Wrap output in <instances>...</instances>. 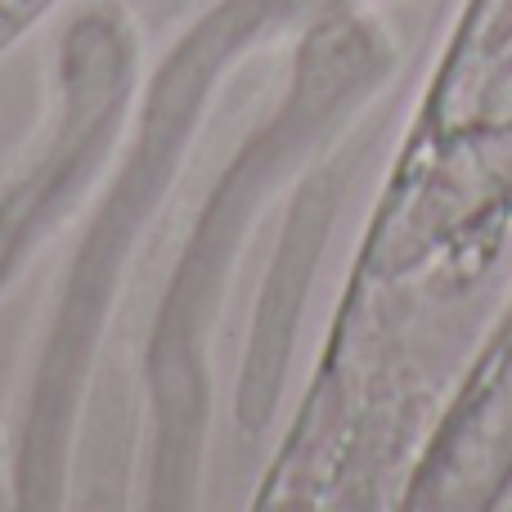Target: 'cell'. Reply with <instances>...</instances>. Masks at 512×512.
Segmentation results:
<instances>
[{
    "label": "cell",
    "instance_id": "6da1fadb",
    "mask_svg": "<svg viewBox=\"0 0 512 512\" xmlns=\"http://www.w3.org/2000/svg\"><path fill=\"white\" fill-rule=\"evenodd\" d=\"M59 0H0V54H9Z\"/></svg>",
    "mask_w": 512,
    "mask_h": 512
}]
</instances>
